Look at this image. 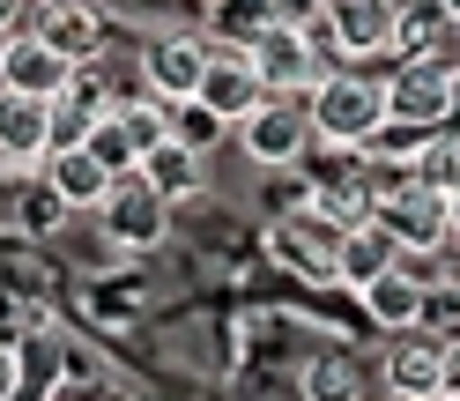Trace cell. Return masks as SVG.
<instances>
[{"label":"cell","instance_id":"obj_1","mask_svg":"<svg viewBox=\"0 0 460 401\" xmlns=\"http://www.w3.org/2000/svg\"><path fill=\"white\" fill-rule=\"evenodd\" d=\"M305 120H312V141H327V149H371V141L386 134V82L327 75L320 90L305 97Z\"/></svg>","mask_w":460,"mask_h":401},{"label":"cell","instance_id":"obj_2","mask_svg":"<svg viewBox=\"0 0 460 401\" xmlns=\"http://www.w3.org/2000/svg\"><path fill=\"white\" fill-rule=\"evenodd\" d=\"M453 104H460V60H446V52H401V67L386 75V120L438 134L453 120Z\"/></svg>","mask_w":460,"mask_h":401},{"label":"cell","instance_id":"obj_3","mask_svg":"<svg viewBox=\"0 0 460 401\" xmlns=\"http://www.w3.org/2000/svg\"><path fill=\"white\" fill-rule=\"evenodd\" d=\"M379 193V231L401 253H446L453 245V216H446V193L423 186V179H371Z\"/></svg>","mask_w":460,"mask_h":401},{"label":"cell","instance_id":"obj_4","mask_svg":"<svg viewBox=\"0 0 460 401\" xmlns=\"http://www.w3.org/2000/svg\"><path fill=\"white\" fill-rule=\"evenodd\" d=\"M252 67H261V82H268V97H312L327 82V60H320V38L305 31L297 15H275V22H261L252 31Z\"/></svg>","mask_w":460,"mask_h":401},{"label":"cell","instance_id":"obj_5","mask_svg":"<svg viewBox=\"0 0 460 401\" xmlns=\"http://www.w3.org/2000/svg\"><path fill=\"white\" fill-rule=\"evenodd\" d=\"M200 104H208L230 134H238L252 111L268 104V82H261V67H252V45H223V38H208V82H200Z\"/></svg>","mask_w":460,"mask_h":401},{"label":"cell","instance_id":"obj_6","mask_svg":"<svg viewBox=\"0 0 460 401\" xmlns=\"http://www.w3.org/2000/svg\"><path fill=\"white\" fill-rule=\"evenodd\" d=\"M401 0H327V45L341 60H371V52H401Z\"/></svg>","mask_w":460,"mask_h":401},{"label":"cell","instance_id":"obj_7","mask_svg":"<svg viewBox=\"0 0 460 401\" xmlns=\"http://www.w3.org/2000/svg\"><path fill=\"white\" fill-rule=\"evenodd\" d=\"M104 231H111V245L149 253V245H164V231H171V200L141 179V171H119L111 193H104Z\"/></svg>","mask_w":460,"mask_h":401},{"label":"cell","instance_id":"obj_8","mask_svg":"<svg viewBox=\"0 0 460 401\" xmlns=\"http://www.w3.org/2000/svg\"><path fill=\"white\" fill-rule=\"evenodd\" d=\"M238 141H245V156L252 164H268V171H290L305 149H312V120H305V104H290V97H268L252 120L238 127Z\"/></svg>","mask_w":460,"mask_h":401},{"label":"cell","instance_id":"obj_9","mask_svg":"<svg viewBox=\"0 0 460 401\" xmlns=\"http://www.w3.org/2000/svg\"><path fill=\"white\" fill-rule=\"evenodd\" d=\"M141 75H149V97L156 104H193L200 82H208V38H156L141 52Z\"/></svg>","mask_w":460,"mask_h":401},{"label":"cell","instance_id":"obj_10","mask_svg":"<svg viewBox=\"0 0 460 401\" xmlns=\"http://www.w3.org/2000/svg\"><path fill=\"white\" fill-rule=\"evenodd\" d=\"M268 245H275V261L282 268H297V275H312V282H334V253H341V231H327L312 209H297V216H282L275 231H268Z\"/></svg>","mask_w":460,"mask_h":401},{"label":"cell","instance_id":"obj_11","mask_svg":"<svg viewBox=\"0 0 460 401\" xmlns=\"http://www.w3.org/2000/svg\"><path fill=\"white\" fill-rule=\"evenodd\" d=\"M386 394L394 401H446V350L430 334H394V350H386Z\"/></svg>","mask_w":460,"mask_h":401},{"label":"cell","instance_id":"obj_12","mask_svg":"<svg viewBox=\"0 0 460 401\" xmlns=\"http://www.w3.org/2000/svg\"><path fill=\"white\" fill-rule=\"evenodd\" d=\"M52 149H60V120H52V104L0 90V156H15V164H45Z\"/></svg>","mask_w":460,"mask_h":401},{"label":"cell","instance_id":"obj_13","mask_svg":"<svg viewBox=\"0 0 460 401\" xmlns=\"http://www.w3.org/2000/svg\"><path fill=\"white\" fill-rule=\"evenodd\" d=\"M38 38L60 52L67 67H90L97 45H104V15L90 8V0H45L38 8Z\"/></svg>","mask_w":460,"mask_h":401},{"label":"cell","instance_id":"obj_14","mask_svg":"<svg viewBox=\"0 0 460 401\" xmlns=\"http://www.w3.org/2000/svg\"><path fill=\"white\" fill-rule=\"evenodd\" d=\"M75 82V67L52 52L45 38H15L8 52V67H0V90H15V97H38V104H60V90Z\"/></svg>","mask_w":460,"mask_h":401},{"label":"cell","instance_id":"obj_15","mask_svg":"<svg viewBox=\"0 0 460 401\" xmlns=\"http://www.w3.org/2000/svg\"><path fill=\"white\" fill-rule=\"evenodd\" d=\"M111 179H119V171H104V164L90 156V141H75V149H52V156H45V186L67 200V216H75V209H104Z\"/></svg>","mask_w":460,"mask_h":401},{"label":"cell","instance_id":"obj_16","mask_svg":"<svg viewBox=\"0 0 460 401\" xmlns=\"http://www.w3.org/2000/svg\"><path fill=\"white\" fill-rule=\"evenodd\" d=\"M423 305H430V290H423L409 268H394V275H379V282L364 290V320L386 327V334H416V327H423Z\"/></svg>","mask_w":460,"mask_h":401},{"label":"cell","instance_id":"obj_17","mask_svg":"<svg viewBox=\"0 0 460 401\" xmlns=\"http://www.w3.org/2000/svg\"><path fill=\"white\" fill-rule=\"evenodd\" d=\"M401 268V245L379 231V223H364V231H349V238H341V253H334V282H349V290L364 298L371 290V282H379V275H394Z\"/></svg>","mask_w":460,"mask_h":401},{"label":"cell","instance_id":"obj_18","mask_svg":"<svg viewBox=\"0 0 460 401\" xmlns=\"http://www.w3.org/2000/svg\"><path fill=\"white\" fill-rule=\"evenodd\" d=\"M305 209L327 223V231H364V223H379V193H371V179H334V186H320V193H305Z\"/></svg>","mask_w":460,"mask_h":401},{"label":"cell","instance_id":"obj_19","mask_svg":"<svg viewBox=\"0 0 460 401\" xmlns=\"http://www.w3.org/2000/svg\"><path fill=\"white\" fill-rule=\"evenodd\" d=\"M15 364H22V401H52L67 379L60 364V334H52L45 320H31V334H15Z\"/></svg>","mask_w":460,"mask_h":401},{"label":"cell","instance_id":"obj_20","mask_svg":"<svg viewBox=\"0 0 460 401\" xmlns=\"http://www.w3.org/2000/svg\"><path fill=\"white\" fill-rule=\"evenodd\" d=\"M141 179H149L171 209H179L186 193H200V179H208V156H193L186 141H164V149H149L141 156Z\"/></svg>","mask_w":460,"mask_h":401},{"label":"cell","instance_id":"obj_21","mask_svg":"<svg viewBox=\"0 0 460 401\" xmlns=\"http://www.w3.org/2000/svg\"><path fill=\"white\" fill-rule=\"evenodd\" d=\"M297 394L305 401H364V364L341 357V350H327V357H312L297 371Z\"/></svg>","mask_w":460,"mask_h":401},{"label":"cell","instance_id":"obj_22","mask_svg":"<svg viewBox=\"0 0 460 401\" xmlns=\"http://www.w3.org/2000/svg\"><path fill=\"white\" fill-rule=\"evenodd\" d=\"M111 120H119V134L134 141V171H141V156H149V149H164V141H171V104H156V97L119 104Z\"/></svg>","mask_w":460,"mask_h":401},{"label":"cell","instance_id":"obj_23","mask_svg":"<svg viewBox=\"0 0 460 401\" xmlns=\"http://www.w3.org/2000/svg\"><path fill=\"white\" fill-rule=\"evenodd\" d=\"M223 134H230V127H223V120H216V111L200 104V97H193V104H179V111H171V141H186L193 156H208V149H216Z\"/></svg>","mask_w":460,"mask_h":401},{"label":"cell","instance_id":"obj_24","mask_svg":"<svg viewBox=\"0 0 460 401\" xmlns=\"http://www.w3.org/2000/svg\"><path fill=\"white\" fill-rule=\"evenodd\" d=\"M416 334H430L438 350H460V282H438V290H430L423 327H416Z\"/></svg>","mask_w":460,"mask_h":401},{"label":"cell","instance_id":"obj_25","mask_svg":"<svg viewBox=\"0 0 460 401\" xmlns=\"http://www.w3.org/2000/svg\"><path fill=\"white\" fill-rule=\"evenodd\" d=\"M15 216H22V231H60V223H67V200L38 179L31 193H22V209H15Z\"/></svg>","mask_w":460,"mask_h":401},{"label":"cell","instance_id":"obj_26","mask_svg":"<svg viewBox=\"0 0 460 401\" xmlns=\"http://www.w3.org/2000/svg\"><path fill=\"white\" fill-rule=\"evenodd\" d=\"M0 401H22V364H15V342H0Z\"/></svg>","mask_w":460,"mask_h":401},{"label":"cell","instance_id":"obj_27","mask_svg":"<svg viewBox=\"0 0 460 401\" xmlns=\"http://www.w3.org/2000/svg\"><path fill=\"white\" fill-rule=\"evenodd\" d=\"M446 401H460V350H446Z\"/></svg>","mask_w":460,"mask_h":401},{"label":"cell","instance_id":"obj_28","mask_svg":"<svg viewBox=\"0 0 460 401\" xmlns=\"http://www.w3.org/2000/svg\"><path fill=\"white\" fill-rule=\"evenodd\" d=\"M31 8V0H0V31H15V15Z\"/></svg>","mask_w":460,"mask_h":401},{"label":"cell","instance_id":"obj_29","mask_svg":"<svg viewBox=\"0 0 460 401\" xmlns=\"http://www.w3.org/2000/svg\"><path fill=\"white\" fill-rule=\"evenodd\" d=\"M446 216H453V245H460V186L446 193Z\"/></svg>","mask_w":460,"mask_h":401},{"label":"cell","instance_id":"obj_30","mask_svg":"<svg viewBox=\"0 0 460 401\" xmlns=\"http://www.w3.org/2000/svg\"><path fill=\"white\" fill-rule=\"evenodd\" d=\"M438 15H446V22H453V31H460V0H438Z\"/></svg>","mask_w":460,"mask_h":401},{"label":"cell","instance_id":"obj_31","mask_svg":"<svg viewBox=\"0 0 460 401\" xmlns=\"http://www.w3.org/2000/svg\"><path fill=\"white\" fill-rule=\"evenodd\" d=\"M8 52H15V31H0V67H8Z\"/></svg>","mask_w":460,"mask_h":401}]
</instances>
